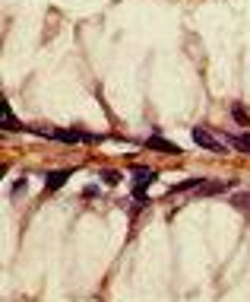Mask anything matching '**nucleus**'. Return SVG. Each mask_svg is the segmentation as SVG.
<instances>
[{
  "label": "nucleus",
  "mask_w": 250,
  "mask_h": 302,
  "mask_svg": "<svg viewBox=\"0 0 250 302\" xmlns=\"http://www.w3.org/2000/svg\"><path fill=\"white\" fill-rule=\"evenodd\" d=\"M146 146L155 150V153H165V156H178V153H181L178 143H168V140H161V137H149V140H146Z\"/></svg>",
  "instance_id": "3"
},
{
  "label": "nucleus",
  "mask_w": 250,
  "mask_h": 302,
  "mask_svg": "<svg viewBox=\"0 0 250 302\" xmlns=\"http://www.w3.org/2000/svg\"><path fill=\"white\" fill-rule=\"evenodd\" d=\"M234 207H241V210H247V207H250V200L244 197V194H241V197H234Z\"/></svg>",
  "instance_id": "11"
},
{
  "label": "nucleus",
  "mask_w": 250,
  "mask_h": 302,
  "mask_svg": "<svg viewBox=\"0 0 250 302\" xmlns=\"http://www.w3.org/2000/svg\"><path fill=\"white\" fill-rule=\"evenodd\" d=\"M6 175V163H0V178H3Z\"/></svg>",
  "instance_id": "13"
},
{
  "label": "nucleus",
  "mask_w": 250,
  "mask_h": 302,
  "mask_svg": "<svg viewBox=\"0 0 250 302\" xmlns=\"http://www.w3.org/2000/svg\"><path fill=\"white\" fill-rule=\"evenodd\" d=\"M101 178H105V185H117V181H120V172H114V169H101Z\"/></svg>",
  "instance_id": "10"
},
{
  "label": "nucleus",
  "mask_w": 250,
  "mask_h": 302,
  "mask_svg": "<svg viewBox=\"0 0 250 302\" xmlns=\"http://www.w3.org/2000/svg\"><path fill=\"white\" fill-rule=\"evenodd\" d=\"M0 127L3 131H23V124L16 121V115L10 109V102H3V99H0Z\"/></svg>",
  "instance_id": "2"
},
{
  "label": "nucleus",
  "mask_w": 250,
  "mask_h": 302,
  "mask_svg": "<svg viewBox=\"0 0 250 302\" xmlns=\"http://www.w3.org/2000/svg\"><path fill=\"white\" fill-rule=\"evenodd\" d=\"M155 178H159V172H155V169H146V165H133V181H136V188L152 185Z\"/></svg>",
  "instance_id": "4"
},
{
  "label": "nucleus",
  "mask_w": 250,
  "mask_h": 302,
  "mask_svg": "<svg viewBox=\"0 0 250 302\" xmlns=\"http://www.w3.org/2000/svg\"><path fill=\"white\" fill-rule=\"evenodd\" d=\"M25 191V178L23 181H16V185H13V194H23Z\"/></svg>",
  "instance_id": "12"
},
{
  "label": "nucleus",
  "mask_w": 250,
  "mask_h": 302,
  "mask_svg": "<svg viewBox=\"0 0 250 302\" xmlns=\"http://www.w3.org/2000/svg\"><path fill=\"white\" fill-rule=\"evenodd\" d=\"M54 140H60V143H79L83 140V131H64V127H57V131H51Z\"/></svg>",
  "instance_id": "6"
},
{
  "label": "nucleus",
  "mask_w": 250,
  "mask_h": 302,
  "mask_svg": "<svg viewBox=\"0 0 250 302\" xmlns=\"http://www.w3.org/2000/svg\"><path fill=\"white\" fill-rule=\"evenodd\" d=\"M203 181H206V178H187V181H181V185H174V188H171V194H184V191H200V188H203Z\"/></svg>",
  "instance_id": "8"
},
{
  "label": "nucleus",
  "mask_w": 250,
  "mask_h": 302,
  "mask_svg": "<svg viewBox=\"0 0 250 302\" xmlns=\"http://www.w3.org/2000/svg\"><path fill=\"white\" fill-rule=\"evenodd\" d=\"M231 118L238 121V124H247V111H244V105H231Z\"/></svg>",
  "instance_id": "9"
},
{
  "label": "nucleus",
  "mask_w": 250,
  "mask_h": 302,
  "mask_svg": "<svg viewBox=\"0 0 250 302\" xmlns=\"http://www.w3.org/2000/svg\"><path fill=\"white\" fill-rule=\"evenodd\" d=\"M225 143H231L234 150H241V153H250V134H225Z\"/></svg>",
  "instance_id": "5"
},
{
  "label": "nucleus",
  "mask_w": 250,
  "mask_h": 302,
  "mask_svg": "<svg viewBox=\"0 0 250 302\" xmlns=\"http://www.w3.org/2000/svg\"><path fill=\"white\" fill-rule=\"evenodd\" d=\"M193 143L203 146V150H209V153H225V140H219V137H212V134L206 131V127H193Z\"/></svg>",
  "instance_id": "1"
},
{
  "label": "nucleus",
  "mask_w": 250,
  "mask_h": 302,
  "mask_svg": "<svg viewBox=\"0 0 250 302\" xmlns=\"http://www.w3.org/2000/svg\"><path fill=\"white\" fill-rule=\"evenodd\" d=\"M70 178V169H57V172H48V178H45V188L54 191V188H60L64 181Z\"/></svg>",
  "instance_id": "7"
}]
</instances>
